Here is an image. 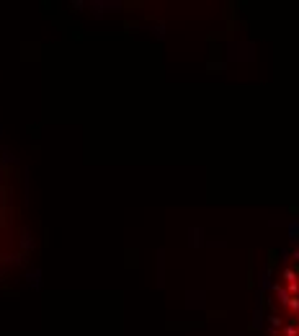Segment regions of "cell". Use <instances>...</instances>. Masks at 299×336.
<instances>
[{"instance_id":"obj_1","label":"cell","mask_w":299,"mask_h":336,"mask_svg":"<svg viewBox=\"0 0 299 336\" xmlns=\"http://www.w3.org/2000/svg\"><path fill=\"white\" fill-rule=\"evenodd\" d=\"M266 336H299V246H294L268 292Z\"/></svg>"}]
</instances>
